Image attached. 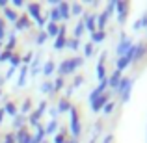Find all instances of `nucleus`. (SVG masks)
<instances>
[{
  "label": "nucleus",
  "mask_w": 147,
  "mask_h": 143,
  "mask_svg": "<svg viewBox=\"0 0 147 143\" xmlns=\"http://www.w3.org/2000/svg\"><path fill=\"white\" fill-rule=\"evenodd\" d=\"M82 63H84L82 58H69V60H65V61L60 63L58 73H60V75H71V73H75V69H78Z\"/></svg>",
  "instance_id": "f257e3e1"
},
{
  "label": "nucleus",
  "mask_w": 147,
  "mask_h": 143,
  "mask_svg": "<svg viewBox=\"0 0 147 143\" xmlns=\"http://www.w3.org/2000/svg\"><path fill=\"white\" fill-rule=\"evenodd\" d=\"M130 91H132V80L130 78H121L119 86L115 87V93L121 97L123 102H127V100L130 99Z\"/></svg>",
  "instance_id": "f03ea898"
},
{
  "label": "nucleus",
  "mask_w": 147,
  "mask_h": 143,
  "mask_svg": "<svg viewBox=\"0 0 147 143\" xmlns=\"http://www.w3.org/2000/svg\"><path fill=\"white\" fill-rule=\"evenodd\" d=\"M69 113H71V134L75 136V140H78L80 132H82V128H80V119H78V111H76V108L71 106Z\"/></svg>",
  "instance_id": "7ed1b4c3"
},
{
  "label": "nucleus",
  "mask_w": 147,
  "mask_h": 143,
  "mask_svg": "<svg viewBox=\"0 0 147 143\" xmlns=\"http://www.w3.org/2000/svg\"><path fill=\"white\" fill-rule=\"evenodd\" d=\"M129 2L121 0V2H115V11H117V22L119 24H125L127 15H129Z\"/></svg>",
  "instance_id": "20e7f679"
},
{
  "label": "nucleus",
  "mask_w": 147,
  "mask_h": 143,
  "mask_svg": "<svg viewBox=\"0 0 147 143\" xmlns=\"http://www.w3.org/2000/svg\"><path fill=\"white\" fill-rule=\"evenodd\" d=\"M130 48H132V41H130L129 37L123 34V36H121V41H119L117 48H115V52H117L119 58H123V56H127V52H129Z\"/></svg>",
  "instance_id": "39448f33"
},
{
  "label": "nucleus",
  "mask_w": 147,
  "mask_h": 143,
  "mask_svg": "<svg viewBox=\"0 0 147 143\" xmlns=\"http://www.w3.org/2000/svg\"><path fill=\"white\" fill-rule=\"evenodd\" d=\"M28 11H30V15L36 19L37 24H39V26H45V19L41 17V7H39V4H30V6H28Z\"/></svg>",
  "instance_id": "423d86ee"
},
{
  "label": "nucleus",
  "mask_w": 147,
  "mask_h": 143,
  "mask_svg": "<svg viewBox=\"0 0 147 143\" xmlns=\"http://www.w3.org/2000/svg\"><path fill=\"white\" fill-rule=\"evenodd\" d=\"M84 28L90 30V34L97 32V17H95V15L86 13V15H84Z\"/></svg>",
  "instance_id": "0eeeda50"
},
{
  "label": "nucleus",
  "mask_w": 147,
  "mask_h": 143,
  "mask_svg": "<svg viewBox=\"0 0 147 143\" xmlns=\"http://www.w3.org/2000/svg\"><path fill=\"white\" fill-rule=\"evenodd\" d=\"M108 97H110V95L104 93V95H100L97 100H93V102H91V111H100V110H102V108L108 104Z\"/></svg>",
  "instance_id": "6e6552de"
},
{
  "label": "nucleus",
  "mask_w": 147,
  "mask_h": 143,
  "mask_svg": "<svg viewBox=\"0 0 147 143\" xmlns=\"http://www.w3.org/2000/svg\"><path fill=\"white\" fill-rule=\"evenodd\" d=\"M147 54V45L145 43H138L134 47V52H132V61H138L140 58H144Z\"/></svg>",
  "instance_id": "1a4fd4ad"
},
{
  "label": "nucleus",
  "mask_w": 147,
  "mask_h": 143,
  "mask_svg": "<svg viewBox=\"0 0 147 143\" xmlns=\"http://www.w3.org/2000/svg\"><path fill=\"white\" fill-rule=\"evenodd\" d=\"M104 60H106V52L100 54V61L97 63V78H99V82L106 80V71H104Z\"/></svg>",
  "instance_id": "9d476101"
},
{
  "label": "nucleus",
  "mask_w": 147,
  "mask_h": 143,
  "mask_svg": "<svg viewBox=\"0 0 147 143\" xmlns=\"http://www.w3.org/2000/svg\"><path fill=\"white\" fill-rule=\"evenodd\" d=\"M65 43H67V39H65V26H60V36L56 37V43H54V48H56V50H61V48H65Z\"/></svg>",
  "instance_id": "9b49d317"
},
{
  "label": "nucleus",
  "mask_w": 147,
  "mask_h": 143,
  "mask_svg": "<svg viewBox=\"0 0 147 143\" xmlns=\"http://www.w3.org/2000/svg\"><path fill=\"white\" fill-rule=\"evenodd\" d=\"M58 11H60V17L63 19V21L71 19V9H69V4L67 2H60V4H58Z\"/></svg>",
  "instance_id": "f8f14e48"
},
{
  "label": "nucleus",
  "mask_w": 147,
  "mask_h": 143,
  "mask_svg": "<svg viewBox=\"0 0 147 143\" xmlns=\"http://www.w3.org/2000/svg\"><path fill=\"white\" fill-rule=\"evenodd\" d=\"M15 140H17L19 143H30V141H32V136H30V134L26 132L24 128H21V130L17 132V136H15Z\"/></svg>",
  "instance_id": "ddd939ff"
},
{
  "label": "nucleus",
  "mask_w": 147,
  "mask_h": 143,
  "mask_svg": "<svg viewBox=\"0 0 147 143\" xmlns=\"http://www.w3.org/2000/svg\"><path fill=\"white\" fill-rule=\"evenodd\" d=\"M121 78H123V76H121V73H119V71H115L114 75H112L110 78H108V86L115 89V87L119 86V82H121Z\"/></svg>",
  "instance_id": "4468645a"
},
{
  "label": "nucleus",
  "mask_w": 147,
  "mask_h": 143,
  "mask_svg": "<svg viewBox=\"0 0 147 143\" xmlns=\"http://www.w3.org/2000/svg\"><path fill=\"white\" fill-rule=\"evenodd\" d=\"M28 26H30L28 17H19L17 21H15V28H17V30H26Z\"/></svg>",
  "instance_id": "2eb2a0df"
},
{
  "label": "nucleus",
  "mask_w": 147,
  "mask_h": 143,
  "mask_svg": "<svg viewBox=\"0 0 147 143\" xmlns=\"http://www.w3.org/2000/svg\"><path fill=\"white\" fill-rule=\"evenodd\" d=\"M129 65H130V60H129L127 56H123V58H119V60H117V63H115V67H117L115 71H119V73H121L123 69H127Z\"/></svg>",
  "instance_id": "dca6fc26"
},
{
  "label": "nucleus",
  "mask_w": 147,
  "mask_h": 143,
  "mask_svg": "<svg viewBox=\"0 0 147 143\" xmlns=\"http://www.w3.org/2000/svg\"><path fill=\"white\" fill-rule=\"evenodd\" d=\"M71 110V104H69V100L67 99H60L58 100V108H56V111H69Z\"/></svg>",
  "instance_id": "f3484780"
},
{
  "label": "nucleus",
  "mask_w": 147,
  "mask_h": 143,
  "mask_svg": "<svg viewBox=\"0 0 147 143\" xmlns=\"http://www.w3.org/2000/svg\"><path fill=\"white\" fill-rule=\"evenodd\" d=\"M43 136H45V128L37 125V132H36V136L32 138V141H30V143H43Z\"/></svg>",
  "instance_id": "a211bd4d"
},
{
  "label": "nucleus",
  "mask_w": 147,
  "mask_h": 143,
  "mask_svg": "<svg viewBox=\"0 0 147 143\" xmlns=\"http://www.w3.org/2000/svg\"><path fill=\"white\" fill-rule=\"evenodd\" d=\"M47 32H49V36L58 37V36H60V26L54 24V22H49V24H47Z\"/></svg>",
  "instance_id": "6ab92c4d"
},
{
  "label": "nucleus",
  "mask_w": 147,
  "mask_h": 143,
  "mask_svg": "<svg viewBox=\"0 0 147 143\" xmlns=\"http://www.w3.org/2000/svg\"><path fill=\"white\" fill-rule=\"evenodd\" d=\"M106 22H108V13H106V11H102V13H100V15H99V17H97V24H99V32H102V30H104V24H106Z\"/></svg>",
  "instance_id": "aec40b11"
},
{
  "label": "nucleus",
  "mask_w": 147,
  "mask_h": 143,
  "mask_svg": "<svg viewBox=\"0 0 147 143\" xmlns=\"http://www.w3.org/2000/svg\"><path fill=\"white\" fill-rule=\"evenodd\" d=\"M106 39V32H93L91 34V41H93V43H100V41H104Z\"/></svg>",
  "instance_id": "412c9836"
},
{
  "label": "nucleus",
  "mask_w": 147,
  "mask_h": 143,
  "mask_svg": "<svg viewBox=\"0 0 147 143\" xmlns=\"http://www.w3.org/2000/svg\"><path fill=\"white\" fill-rule=\"evenodd\" d=\"M4 15H6V19H7V21H11V22H15L19 19V15L15 13L11 7H6V9H4Z\"/></svg>",
  "instance_id": "4be33fe9"
},
{
  "label": "nucleus",
  "mask_w": 147,
  "mask_h": 143,
  "mask_svg": "<svg viewBox=\"0 0 147 143\" xmlns=\"http://www.w3.org/2000/svg\"><path fill=\"white\" fill-rule=\"evenodd\" d=\"M54 69H56V67H54L52 61H47V63L43 65V69H41V71H43L45 76H49V75H52V73H54Z\"/></svg>",
  "instance_id": "5701e85b"
},
{
  "label": "nucleus",
  "mask_w": 147,
  "mask_h": 143,
  "mask_svg": "<svg viewBox=\"0 0 147 143\" xmlns=\"http://www.w3.org/2000/svg\"><path fill=\"white\" fill-rule=\"evenodd\" d=\"M4 113H9L11 117H15V115H17V108H15V104L13 102H7L6 108H4Z\"/></svg>",
  "instance_id": "b1692460"
},
{
  "label": "nucleus",
  "mask_w": 147,
  "mask_h": 143,
  "mask_svg": "<svg viewBox=\"0 0 147 143\" xmlns=\"http://www.w3.org/2000/svg\"><path fill=\"white\" fill-rule=\"evenodd\" d=\"M22 123H24V117H22V115H15V117H13V128L21 130L22 128Z\"/></svg>",
  "instance_id": "393cba45"
},
{
  "label": "nucleus",
  "mask_w": 147,
  "mask_h": 143,
  "mask_svg": "<svg viewBox=\"0 0 147 143\" xmlns=\"http://www.w3.org/2000/svg\"><path fill=\"white\" fill-rule=\"evenodd\" d=\"M60 19H61V17H60V11H58V6L52 7V11H50V22H54V24H56Z\"/></svg>",
  "instance_id": "a878e982"
},
{
  "label": "nucleus",
  "mask_w": 147,
  "mask_h": 143,
  "mask_svg": "<svg viewBox=\"0 0 147 143\" xmlns=\"http://www.w3.org/2000/svg\"><path fill=\"white\" fill-rule=\"evenodd\" d=\"M41 93H54V86L50 82H43L41 84Z\"/></svg>",
  "instance_id": "bb28decb"
},
{
  "label": "nucleus",
  "mask_w": 147,
  "mask_h": 143,
  "mask_svg": "<svg viewBox=\"0 0 147 143\" xmlns=\"http://www.w3.org/2000/svg\"><path fill=\"white\" fill-rule=\"evenodd\" d=\"M26 75H28V67H22L21 69V76H19V86H24V82H26Z\"/></svg>",
  "instance_id": "cd10ccee"
},
{
  "label": "nucleus",
  "mask_w": 147,
  "mask_h": 143,
  "mask_svg": "<svg viewBox=\"0 0 147 143\" xmlns=\"http://www.w3.org/2000/svg\"><path fill=\"white\" fill-rule=\"evenodd\" d=\"M78 45H80V41L73 37V39H69L67 43H65V47H67V48H71V50H76V48H78Z\"/></svg>",
  "instance_id": "c85d7f7f"
},
{
  "label": "nucleus",
  "mask_w": 147,
  "mask_h": 143,
  "mask_svg": "<svg viewBox=\"0 0 147 143\" xmlns=\"http://www.w3.org/2000/svg\"><path fill=\"white\" fill-rule=\"evenodd\" d=\"M41 115H43V113H41L39 110H36V111L32 113V117H30V123H32L34 126H37V121H39V117H41Z\"/></svg>",
  "instance_id": "c756f323"
},
{
  "label": "nucleus",
  "mask_w": 147,
  "mask_h": 143,
  "mask_svg": "<svg viewBox=\"0 0 147 143\" xmlns=\"http://www.w3.org/2000/svg\"><path fill=\"white\" fill-rule=\"evenodd\" d=\"M82 34H84V22H78V24H76V28H75V39H78Z\"/></svg>",
  "instance_id": "7c9ffc66"
},
{
  "label": "nucleus",
  "mask_w": 147,
  "mask_h": 143,
  "mask_svg": "<svg viewBox=\"0 0 147 143\" xmlns=\"http://www.w3.org/2000/svg\"><path fill=\"white\" fill-rule=\"evenodd\" d=\"M69 9H71L73 15H80V13H82V6H80V4H73Z\"/></svg>",
  "instance_id": "2f4dec72"
},
{
  "label": "nucleus",
  "mask_w": 147,
  "mask_h": 143,
  "mask_svg": "<svg viewBox=\"0 0 147 143\" xmlns=\"http://www.w3.org/2000/svg\"><path fill=\"white\" fill-rule=\"evenodd\" d=\"M114 108H115V104H114V102H108V104H106V106H104V108H102V111H104V115H110V113H112V111H114Z\"/></svg>",
  "instance_id": "473e14b6"
},
{
  "label": "nucleus",
  "mask_w": 147,
  "mask_h": 143,
  "mask_svg": "<svg viewBox=\"0 0 147 143\" xmlns=\"http://www.w3.org/2000/svg\"><path fill=\"white\" fill-rule=\"evenodd\" d=\"M56 126H58V123L52 121V123L47 126V128H45V134H54V132H56Z\"/></svg>",
  "instance_id": "72a5a7b5"
},
{
  "label": "nucleus",
  "mask_w": 147,
  "mask_h": 143,
  "mask_svg": "<svg viewBox=\"0 0 147 143\" xmlns=\"http://www.w3.org/2000/svg\"><path fill=\"white\" fill-rule=\"evenodd\" d=\"M52 86H54V93H56V91H60L61 87H63V78H56V82H54Z\"/></svg>",
  "instance_id": "f704fd0d"
},
{
  "label": "nucleus",
  "mask_w": 147,
  "mask_h": 143,
  "mask_svg": "<svg viewBox=\"0 0 147 143\" xmlns=\"http://www.w3.org/2000/svg\"><path fill=\"white\" fill-rule=\"evenodd\" d=\"M9 63H11V67H13V69H17L19 65H21V58H19V56H11Z\"/></svg>",
  "instance_id": "c9c22d12"
},
{
  "label": "nucleus",
  "mask_w": 147,
  "mask_h": 143,
  "mask_svg": "<svg viewBox=\"0 0 147 143\" xmlns=\"http://www.w3.org/2000/svg\"><path fill=\"white\" fill-rule=\"evenodd\" d=\"M15 43H17V39H15V36H9V41H7V52H11V48L15 47Z\"/></svg>",
  "instance_id": "e433bc0d"
},
{
  "label": "nucleus",
  "mask_w": 147,
  "mask_h": 143,
  "mask_svg": "<svg viewBox=\"0 0 147 143\" xmlns=\"http://www.w3.org/2000/svg\"><path fill=\"white\" fill-rule=\"evenodd\" d=\"M54 143H65V134H63V132L56 134V138H54Z\"/></svg>",
  "instance_id": "4c0bfd02"
},
{
  "label": "nucleus",
  "mask_w": 147,
  "mask_h": 143,
  "mask_svg": "<svg viewBox=\"0 0 147 143\" xmlns=\"http://www.w3.org/2000/svg\"><path fill=\"white\" fill-rule=\"evenodd\" d=\"M84 54H86V56H91V54H93V43H88V45H86Z\"/></svg>",
  "instance_id": "58836bf2"
},
{
  "label": "nucleus",
  "mask_w": 147,
  "mask_h": 143,
  "mask_svg": "<svg viewBox=\"0 0 147 143\" xmlns=\"http://www.w3.org/2000/svg\"><path fill=\"white\" fill-rule=\"evenodd\" d=\"M6 60H11V52H0V61H6Z\"/></svg>",
  "instance_id": "ea45409f"
},
{
  "label": "nucleus",
  "mask_w": 147,
  "mask_h": 143,
  "mask_svg": "<svg viewBox=\"0 0 147 143\" xmlns=\"http://www.w3.org/2000/svg\"><path fill=\"white\" fill-rule=\"evenodd\" d=\"M45 39H47V34H45V32H41L39 36H37V43H39V45H43V43H45Z\"/></svg>",
  "instance_id": "a19ab883"
},
{
  "label": "nucleus",
  "mask_w": 147,
  "mask_h": 143,
  "mask_svg": "<svg viewBox=\"0 0 147 143\" xmlns=\"http://www.w3.org/2000/svg\"><path fill=\"white\" fill-rule=\"evenodd\" d=\"M4 37H6V28H4V22L0 21V41H2Z\"/></svg>",
  "instance_id": "79ce46f5"
},
{
  "label": "nucleus",
  "mask_w": 147,
  "mask_h": 143,
  "mask_svg": "<svg viewBox=\"0 0 147 143\" xmlns=\"http://www.w3.org/2000/svg\"><path fill=\"white\" fill-rule=\"evenodd\" d=\"M4 143H15V136H13V134H7L6 140H4Z\"/></svg>",
  "instance_id": "37998d69"
},
{
  "label": "nucleus",
  "mask_w": 147,
  "mask_h": 143,
  "mask_svg": "<svg viewBox=\"0 0 147 143\" xmlns=\"http://www.w3.org/2000/svg\"><path fill=\"white\" fill-rule=\"evenodd\" d=\"M138 22H140V28H144V26H147V13H145L144 17H142L140 21H138Z\"/></svg>",
  "instance_id": "c03bdc74"
},
{
  "label": "nucleus",
  "mask_w": 147,
  "mask_h": 143,
  "mask_svg": "<svg viewBox=\"0 0 147 143\" xmlns=\"http://www.w3.org/2000/svg\"><path fill=\"white\" fill-rule=\"evenodd\" d=\"M84 80H82V76H76L75 78V84H73V87H76V86H80V84H82Z\"/></svg>",
  "instance_id": "a18cd8bd"
},
{
  "label": "nucleus",
  "mask_w": 147,
  "mask_h": 143,
  "mask_svg": "<svg viewBox=\"0 0 147 143\" xmlns=\"http://www.w3.org/2000/svg\"><path fill=\"white\" fill-rule=\"evenodd\" d=\"M21 61H24V63L28 65L30 61H32V54H26V56H24V60H21Z\"/></svg>",
  "instance_id": "49530a36"
},
{
  "label": "nucleus",
  "mask_w": 147,
  "mask_h": 143,
  "mask_svg": "<svg viewBox=\"0 0 147 143\" xmlns=\"http://www.w3.org/2000/svg\"><path fill=\"white\" fill-rule=\"evenodd\" d=\"M28 108H30V100H24V104H22L21 110H22V111H28Z\"/></svg>",
  "instance_id": "de8ad7c7"
},
{
  "label": "nucleus",
  "mask_w": 147,
  "mask_h": 143,
  "mask_svg": "<svg viewBox=\"0 0 147 143\" xmlns=\"http://www.w3.org/2000/svg\"><path fill=\"white\" fill-rule=\"evenodd\" d=\"M13 6L15 7H22V0H13Z\"/></svg>",
  "instance_id": "09e8293b"
},
{
  "label": "nucleus",
  "mask_w": 147,
  "mask_h": 143,
  "mask_svg": "<svg viewBox=\"0 0 147 143\" xmlns=\"http://www.w3.org/2000/svg\"><path fill=\"white\" fill-rule=\"evenodd\" d=\"M13 73H15V69H13V67H9V71L6 73V78H11V75H13Z\"/></svg>",
  "instance_id": "8fccbe9b"
},
{
  "label": "nucleus",
  "mask_w": 147,
  "mask_h": 143,
  "mask_svg": "<svg viewBox=\"0 0 147 143\" xmlns=\"http://www.w3.org/2000/svg\"><path fill=\"white\" fill-rule=\"evenodd\" d=\"M0 7H2V9H6V7H7V0H0Z\"/></svg>",
  "instance_id": "3c124183"
},
{
  "label": "nucleus",
  "mask_w": 147,
  "mask_h": 143,
  "mask_svg": "<svg viewBox=\"0 0 147 143\" xmlns=\"http://www.w3.org/2000/svg\"><path fill=\"white\" fill-rule=\"evenodd\" d=\"M112 140H114V138H112V134H108L106 140H104V143H112Z\"/></svg>",
  "instance_id": "603ef678"
},
{
  "label": "nucleus",
  "mask_w": 147,
  "mask_h": 143,
  "mask_svg": "<svg viewBox=\"0 0 147 143\" xmlns=\"http://www.w3.org/2000/svg\"><path fill=\"white\" fill-rule=\"evenodd\" d=\"M2 121H4V110H0V125H2Z\"/></svg>",
  "instance_id": "864d4df0"
},
{
  "label": "nucleus",
  "mask_w": 147,
  "mask_h": 143,
  "mask_svg": "<svg viewBox=\"0 0 147 143\" xmlns=\"http://www.w3.org/2000/svg\"><path fill=\"white\" fill-rule=\"evenodd\" d=\"M65 143H78V140H75V141H65Z\"/></svg>",
  "instance_id": "5fc2aeb1"
},
{
  "label": "nucleus",
  "mask_w": 147,
  "mask_h": 143,
  "mask_svg": "<svg viewBox=\"0 0 147 143\" xmlns=\"http://www.w3.org/2000/svg\"><path fill=\"white\" fill-rule=\"evenodd\" d=\"M0 47H2V43H0Z\"/></svg>",
  "instance_id": "6e6d98bb"
},
{
  "label": "nucleus",
  "mask_w": 147,
  "mask_h": 143,
  "mask_svg": "<svg viewBox=\"0 0 147 143\" xmlns=\"http://www.w3.org/2000/svg\"><path fill=\"white\" fill-rule=\"evenodd\" d=\"M91 143H95V141H91Z\"/></svg>",
  "instance_id": "4d7b16f0"
}]
</instances>
